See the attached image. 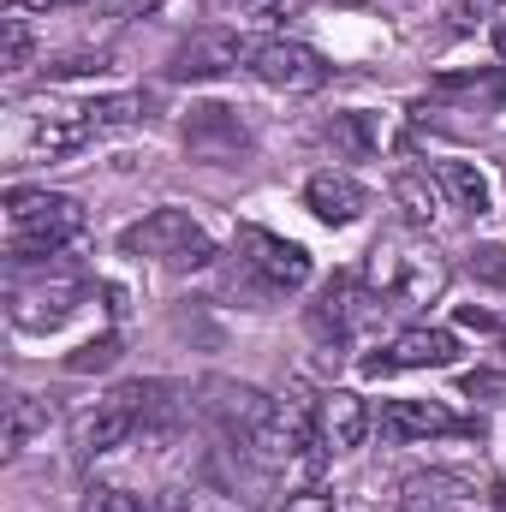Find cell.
<instances>
[{
  "instance_id": "obj_1",
  "label": "cell",
  "mask_w": 506,
  "mask_h": 512,
  "mask_svg": "<svg viewBox=\"0 0 506 512\" xmlns=\"http://www.w3.org/2000/svg\"><path fill=\"white\" fill-rule=\"evenodd\" d=\"M143 120V96H90V102H66V108H48L30 120L24 149L42 155V161H60V155H78L114 131H126Z\"/></svg>"
},
{
  "instance_id": "obj_2",
  "label": "cell",
  "mask_w": 506,
  "mask_h": 512,
  "mask_svg": "<svg viewBox=\"0 0 506 512\" xmlns=\"http://www.w3.org/2000/svg\"><path fill=\"white\" fill-rule=\"evenodd\" d=\"M447 274L453 268H447V256L435 245H423V239H381L370 251L364 286H370V298L381 310H423L429 298L447 292Z\"/></svg>"
},
{
  "instance_id": "obj_3",
  "label": "cell",
  "mask_w": 506,
  "mask_h": 512,
  "mask_svg": "<svg viewBox=\"0 0 506 512\" xmlns=\"http://www.w3.org/2000/svg\"><path fill=\"white\" fill-rule=\"evenodd\" d=\"M84 233V209L66 191H12L6 197V256L12 262H48Z\"/></svg>"
},
{
  "instance_id": "obj_4",
  "label": "cell",
  "mask_w": 506,
  "mask_h": 512,
  "mask_svg": "<svg viewBox=\"0 0 506 512\" xmlns=\"http://www.w3.org/2000/svg\"><path fill=\"white\" fill-rule=\"evenodd\" d=\"M126 256H149V262H173V268H209L215 262V239L185 215V209H155L137 227L120 233Z\"/></svg>"
},
{
  "instance_id": "obj_5",
  "label": "cell",
  "mask_w": 506,
  "mask_h": 512,
  "mask_svg": "<svg viewBox=\"0 0 506 512\" xmlns=\"http://www.w3.org/2000/svg\"><path fill=\"white\" fill-rule=\"evenodd\" d=\"M459 364V334L453 328H405V334H393L381 352H370L358 370L381 382V376H405V370H453Z\"/></svg>"
},
{
  "instance_id": "obj_6",
  "label": "cell",
  "mask_w": 506,
  "mask_h": 512,
  "mask_svg": "<svg viewBox=\"0 0 506 512\" xmlns=\"http://www.w3.org/2000/svg\"><path fill=\"white\" fill-rule=\"evenodd\" d=\"M251 72L268 84V90H286V96H304V90H322V84H328V60H322L310 42H292V36L256 42Z\"/></svg>"
},
{
  "instance_id": "obj_7",
  "label": "cell",
  "mask_w": 506,
  "mask_h": 512,
  "mask_svg": "<svg viewBox=\"0 0 506 512\" xmlns=\"http://www.w3.org/2000/svg\"><path fill=\"white\" fill-rule=\"evenodd\" d=\"M239 262L251 268L268 292H298L310 280V251L298 239L268 233V227H239Z\"/></svg>"
},
{
  "instance_id": "obj_8",
  "label": "cell",
  "mask_w": 506,
  "mask_h": 512,
  "mask_svg": "<svg viewBox=\"0 0 506 512\" xmlns=\"http://www.w3.org/2000/svg\"><path fill=\"white\" fill-rule=\"evenodd\" d=\"M143 429V405H137V382L114 387L108 399H96V411L78 417V453L84 459H102V453H120L131 435Z\"/></svg>"
},
{
  "instance_id": "obj_9",
  "label": "cell",
  "mask_w": 506,
  "mask_h": 512,
  "mask_svg": "<svg viewBox=\"0 0 506 512\" xmlns=\"http://www.w3.org/2000/svg\"><path fill=\"white\" fill-rule=\"evenodd\" d=\"M471 423H459L441 399H387L376 411V435L387 447H411V441H429V435H459Z\"/></svg>"
},
{
  "instance_id": "obj_10",
  "label": "cell",
  "mask_w": 506,
  "mask_h": 512,
  "mask_svg": "<svg viewBox=\"0 0 506 512\" xmlns=\"http://www.w3.org/2000/svg\"><path fill=\"white\" fill-rule=\"evenodd\" d=\"M78 298H84V280H72V274H42L36 286H24V280H12V322L18 328H30V334H42V328H60L72 310H78Z\"/></svg>"
},
{
  "instance_id": "obj_11",
  "label": "cell",
  "mask_w": 506,
  "mask_h": 512,
  "mask_svg": "<svg viewBox=\"0 0 506 512\" xmlns=\"http://www.w3.org/2000/svg\"><path fill=\"white\" fill-rule=\"evenodd\" d=\"M251 48L256 42H245L239 30H197V36L173 54L167 72H173V78H191V84H197V78H227L233 66H251Z\"/></svg>"
},
{
  "instance_id": "obj_12",
  "label": "cell",
  "mask_w": 506,
  "mask_h": 512,
  "mask_svg": "<svg viewBox=\"0 0 506 512\" xmlns=\"http://www.w3.org/2000/svg\"><path fill=\"white\" fill-rule=\"evenodd\" d=\"M185 149H191L197 161H239V155L251 149V131H245V120H239L233 108L203 102V108L185 114Z\"/></svg>"
},
{
  "instance_id": "obj_13",
  "label": "cell",
  "mask_w": 506,
  "mask_h": 512,
  "mask_svg": "<svg viewBox=\"0 0 506 512\" xmlns=\"http://www.w3.org/2000/svg\"><path fill=\"white\" fill-rule=\"evenodd\" d=\"M381 310L376 298H370V286L358 292V280L352 274H334L328 286H322V298H316V310H310V322H316V334L322 340H334V346H346L352 334H358V322Z\"/></svg>"
},
{
  "instance_id": "obj_14",
  "label": "cell",
  "mask_w": 506,
  "mask_h": 512,
  "mask_svg": "<svg viewBox=\"0 0 506 512\" xmlns=\"http://www.w3.org/2000/svg\"><path fill=\"white\" fill-rule=\"evenodd\" d=\"M304 209L316 215V221H328V227H352V221H364V209H370V191L352 179V173H310V185H304Z\"/></svg>"
},
{
  "instance_id": "obj_15",
  "label": "cell",
  "mask_w": 506,
  "mask_h": 512,
  "mask_svg": "<svg viewBox=\"0 0 506 512\" xmlns=\"http://www.w3.org/2000/svg\"><path fill=\"white\" fill-rule=\"evenodd\" d=\"M370 405L352 393V387H334V393H322L316 399V435L328 441V453H352V447H364V435H370Z\"/></svg>"
},
{
  "instance_id": "obj_16",
  "label": "cell",
  "mask_w": 506,
  "mask_h": 512,
  "mask_svg": "<svg viewBox=\"0 0 506 512\" xmlns=\"http://www.w3.org/2000/svg\"><path fill=\"white\" fill-rule=\"evenodd\" d=\"M209 393H215V399H209V411L221 417V429H227L233 441H245V447H251L274 399H268L262 387H245V382H209Z\"/></svg>"
},
{
  "instance_id": "obj_17",
  "label": "cell",
  "mask_w": 506,
  "mask_h": 512,
  "mask_svg": "<svg viewBox=\"0 0 506 512\" xmlns=\"http://www.w3.org/2000/svg\"><path fill=\"white\" fill-rule=\"evenodd\" d=\"M435 96L441 102H459L465 114H489L506 102V72L501 66H483V72H447L435 78Z\"/></svg>"
},
{
  "instance_id": "obj_18",
  "label": "cell",
  "mask_w": 506,
  "mask_h": 512,
  "mask_svg": "<svg viewBox=\"0 0 506 512\" xmlns=\"http://www.w3.org/2000/svg\"><path fill=\"white\" fill-rule=\"evenodd\" d=\"M435 185L459 215H489V179L477 161H435Z\"/></svg>"
},
{
  "instance_id": "obj_19",
  "label": "cell",
  "mask_w": 506,
  "mask_h": 512,
  "mask_svg": "<svg viewBox=\"0 0 506 512\" xmlns=\"http://www.w3.org/2000/svg\"><path fill=\"white\" fill-rule=\"evenodd\" d=\"M465 477H447V471H435V477H411L405 483V512H453L465 501Z\"/></svg>"
},
{
  "instance_id": "obj_20",
  "label": "cell",
  "mask_w": 506,
  "mask_h": 512,
  "mask_svg": "<svg viewBox=\"0 0 506 512\" xmlns=\"http://www.w3.org/2000/svg\"><path fill=\"white\" fill-rule=\"evenodd\" d=\"M42 429H48V399L12 393V399H6V453H24Z\"/></svg>"
},
{
  "instance_id": "obj_21",
  "label": "cell",
  "mask_w": 506,
  "mask_h": 512,
  "mask_svg": "<svg viewBox=\"0 0 506 512\" xmlns=\"http://www.w3.org/2000/svg\"><path fill=\"white\" fill-rule=\"evenodd\" d=\"M328 137L346 149V155H381V143H387V126H381V114H340Z\"/></svg>"
},
{
  "instance_id": "obj_22",
  "label": "cell",
  "mask_w": 506,
  "mask_h": 512,
  "mask_svg": "<svg viewBox=\"0 0 506 512\" xmlns=\"http://www.w3.org/2000/svg\"><path fill=\"white\" fill-rule=\"evenodd\" d=\"M435 191H441V185H429V173H417V167H399V173H393V203L411 215V227H423V221L435 215Z\"/></svg>"
},
{
  "instance_id": "obj_23",
  "label": "cell",
  "mask_w": 506,
  "mask_h": 512,
  "mask_svg": "<svg viewBox=\"0 0 506 512\" xmlns=\"http://www.w3.org/2000/svg\"><path fill=\"white\" fill-rule=\"evenodd\" d=\"M120 364V334H102V340H90V346H78L72 358H66V370L72 376H90V370H114Z\"/></svg>"
},
{
  "instance_id": "obj_24",
  "label": "cell",
  "mask_w": 506,
  "mask_h": 512,
  "mask_svg": "<svg viewBox=\"0 0 506 512\" xmlns=\"http://www.w3.org/2000/svg\"><path fill=\"white\" fill-rule=\"evenodd\" d=\"M78 512H149V507H143L131 489H120V483H90Z\"/></svg>"
},
{
  "instance_id": "obj_25",
  "label": "cell",
  "mask_w": 506,
  "mask_h": 512,
  "mask_svg": "<svg viewBox=\"0 0 506 512\" xmlns=\"http://www.w3.org/2000/svg\"><path fill=\"white\" fill-rule=\"evenodd\" d=\"M506 0H447V18L453 30H477V18H501Z\"/></svg>"
},
{
  "instance_id": "obj_26",
  "label": "cell",
  "mask_w": 506,
  "mask_h": 512,
  "mask_svg": "<svg viewBox=\"0 0 506 512\" xmlns=\"http://www.w3.org/2000/svg\"><path fill=\"white\" fill-rule=\"evenodd\" d=\"M24 60H30V24H24V18H6V60H0V66L18 72Z\"/></svg>"
},
{
  "instance_id": "obj_27",
  "label": "cell",
  "mask_w": 506,
  "mask_h": 512,
  "mask_svg": "<svg viewBox=\"0 0 506 512\" xmlns=\"http://www.w3.org/2000/svg\"><path fill=\"white\" fill-rule=\"evenodd\" d=\"M280 512H340V495H328V489H304V495H286V507Z\"/></svg>"
},
{
  "instance_id": "obj_28",
  "label": "cell",
  "mask_w": 506,
  "mask_h": 512,
  "mask_svg": "<svg viewBox=\"0 0 506 512\" xmlns=\"http://www.w3.org/2000/svg\"><path fill=\"white\" fill-rule=\"evenodd\" d=\"M471 274H483V280H501V286H506V245H483V251L471 256Z\"/></svg>"
},
{
  "instance_id": "obj_29",
  "label": "cell",
  "mask_w": 506,
  "mask_h": 512,
  "mask_svg": "<svg viewBox=\"0 0 506 512\" xmlns=\"http://www.w3.org/2000/svg\"><path fill=\"white\" fill-rule=\"evenodd\" d=\"M239 12H251V18H286V12H298L304 0H233Z\"/></svg>"
},
{
  "instance_id": "obj_30",
  "label": "cell",
  "mask_w": 506,
  "mask_h": 512,
  "mask_svg": "<svg viewBox=\"0 0 506 512\" xmlns=\"http://www.w3.org/2000/svg\"><path fill=\"white\" fill-rule=\"evenodd\" d=\"M465 393H471V399H489V393H506V376H489V370H477V376H465Z\"/></svg>"
},
{
  "instance_id": "obj_31",
  "label": "cell",
  "mask_w": 506,
  "mask_h": 512,
  "mask_svg": "<svg viewBox=\"0 0 506 512\" xmlns=\"http://www.w3.org/2000/svg\"><path fill=\"white\" fill-rule=\"evenodd\" d=\"M12 6H36V12H48V6H84V0H12Z\"/></svg>"
},
{
  "instance_id": "obj_32",
  "label": "cell",
  "mask_w": 506,
  "mask_h": 512,
  "mask_svg": "<svg viewBox=\"0 0 506 512\" xmlns=\"http://www.w3.org/2000/svg\"><path fill=\"white\" fill-rule=\"evenodd\" d=\"M495 54H506V12L495 18Z\"/></svg>"
},
{
  "instance_id": "obj_33",
  "label": "cell",
  "mask_w": 506,
  "mask_h": 512,
  "mask_svg": "<svg viewBox=\"0 0 506 512\" xmlns=\"http://www.w3.org/2000/svg\"><path fill=\"white\" fill-rule=\"evenodd\" d=\"M495 512H506V489H495Z\"/></svg>"
}]
</instances>
